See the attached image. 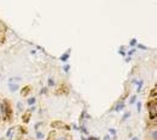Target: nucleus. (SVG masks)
Here are the masks:
<instances>
[{
  "instance_id": "nucleus-12",
  "label": "nucleus",
  "mask_w": 157,
  "mask_h": 140,
  "mask_svg": "<svg viewBox=\"0 0 157 140\" xmlns=\"http://www.w3.org/2000/svg\"><path fill=\"white\" fill-rule=\"evenodd\" d=\"M9 89H10L11 92L13 93V92H16V90L19 89V85H17V84H13V83H9Z\"/></svg>"
},
{
  "instance_id": "nucleus-20",
  "label": "nucleus",
  "mask_w": 157,
  "mask_h": 140,
  "mask_svg": "<svg viewBox=\"0 0 157 140\" xmlns=\"http://www.w3.org/2000/svg\"><path fill=\"white\" fill-rule=\"evenodd\" d=\"M136 101V95H133L132 98H131V104H134Z\"/></svg>"
},
{
  "instance_id": "nucleus-23",
  "label": "nucleus",
  "mask_w": 157,
  "mask_h": 140,
  "mask_svg": "<svg viewBox=\"0 0 157 140\" xmlns=\"http://www.w3.org/2000/svg\"><path fill=\"white\" fill-rule=\"evenodd\" d=\"M49 85H50V87H51V85H55V82H54V80L50 78V79H49Z\"/></svg>"
},
{
  "instance_id": "nucleus-18",
  "label": "nucleus",
  "mask_w": 157,
  "mask_h": 140,
  "mask_svg": "<svg viewBox=\"0 0 157 140\" xmlns=\"http://www.w3.org/2000/svg\"><path fill=\"white\" fill-rule=\"evenodd\" d=\"M109 133H110V135H115V137H116V134H117V130L113 129V128H110V129H109Z\"/></svg>"
},
{
  "instance_id": "nucleus-21",
  "label": "nucleus",
  "mask_w": 157,
  "mask_h": 140,
  "mask_svg": "<svg viewBox=\"0 0 157 140\" xmlns=\"http://www.w3.org/2000/svg\"><path fill=\"white\" fill-rule=\"evenodd\" d=\"M17 108H19L20 111H22V110H23V106H22V104H21V102H19V104H17Z\"/></svg>"
},
{
  "instance_id": "nucleus-6",
  "label": "nucleus",
  "mask_w": 157,
  "mask_h": 140,
  "mask_svg": "<svg viewBox=\"0 0 157 140\" xmlns=\"http://www.w3.org/2000/svg\"><path fill=\"white\" fill-rule=\"evenodd\" d=\"M30 116H32V111L30 110H27L23 115H22V122H23L25 124H27L28 122L30 121Z\"/></svg>"
},
{
  "instance_id": "nucleus-24",
  "label": "nucleus",
  "mask_w": 157,
  "mask_h": 140,
  "mask_svg": "<svg viewBox=\"0 0 157 140\" xmlns=\"http://www.w3.org/2000/svg\"><path fill=\"white\" fill-rule=\"evenodd\" d=\"M135 44H136V39H132L131 40V45L133 46V45H135Z\"/></svg>"
},
{
  "instance_id": "nucleus-17",
  "label": "nucleus",
  "mask_w": 157,
  "mask_h": 140,
  "mask_svg": "<svg viewBox=\"0 0 157 140\" xmlns=\"http://www.w3.org/2000/svg\"><path fill=\"white\" fill-rule=\"evenodd\" d=\"M27 102H28V105H34V104H35V98H29L28 100H27Z\"/></svg>"
},
{
  "instance_id": "nucleus-16",
  "label": "nucleus",
  "mask_w": 157,
  "mask_h": 140,
  "mask_svg": "<svg viewBox=\"0 0 157 140\" xmlns=\"http://www.w3.org/2000/svg\"><path fill=\"white\" fill-rule=\"evenodd\" d=\"M68 57H70V52H67V54H64V55H62L61 56V61H67V60H68Z\"/></svg>"
},
{
  "instance_id": "nucleus-19",
  "label": "nucleus",
  "mask_w": 157,
  "mask_h": 140,
  "mask_svg": "<svg viewBox=\"0 0 157 140\" xmlns=\"http://www.w3.org/2000/svg\"><path fill=\"white\" fill-rule=\"evenodd\" d=\"M129 117H131V112H127V113H125L124 116H123V121H125V119H127V118H129Z\"/></svg>"
},
{
  "instance_id": "nucleus-3",
  "label": "nucleus",
  "mask_w": 157,
  "mask_h": 140,
  "mask_svg": "<svg viewBox=\"0 0 157 140\" xmlns=\"http://www.w3.org/2000/svg\"><path fill=\"white\" fill-rule=\"evenodd\" d=\"M6 31H7V28H6L5 23L0 21V45L5 43V39H6Z\"/></svg>"
},
{
  "instance_id": "nucleus-28",
  "label": "nucleus",
  "mask_w": 157,
  "mask_h": 140,
  "mask_svg": "<svg viewBox=\"0 0 157 140\" xmlns=\"http://www.w3.org/2000/svg\"><path fill=\"white\" fill-rule=\"evenodd\" d=\"M132 140H139V139H138V138H136V137H135V138H133V139H132Z\"/></svg>"
},
{
  "instance_id": "nucleus-30",
  "label": "nucleus",
  "mask_w": 157,
  "mask_h": 140,
  "mask_svg": "<svg viewBox=\"0 0 157 140\" xmlns=\"http://www.w3.org/2000/svg\"><path fill=\"white\" fill-rule=\"evenodd\" d=\"M0 121H1V112H0Z\"/></svg>"
},
{
  "instance_id": "nucleus-7",
  "label": "nucleus",
  "mask_w": 157,
  "mask_h": 140,
  "mask_svg": "<svg viewBox=\"0 0 157 140\" xmlns=\"http://www.w3.org/2000/svg\"><path fill=\"white\" fill-rule=\"evenodd\" d=\"M30 92H32V85H26V87H23L21 89V95L26 98L27 95H29Z\"/></svg>"
},
{
  "instance_id": "nucleus-26",
  "label": "nucleus",
  "mask_w": 157,
  "mask_h": 140,
  "mask_svg": "<svg viewBox=\"0 0 157 140\" xmlns=\"http://www.w3.org/2000/svg\"><path fill=\"white\" fill-rule=\"evenodd\" d=\"M136 107H138V111H141V102H138Z\"/></svg>"
},
{
  "instance_id": "nucleus-9",
  "label": "nucleus",
  "mask_w": 157,
  "mask_h": 140,
  "mask_svg": "<svg viewBox=\"0 0 157 140\" xmlns=\"http://www.w3.org/2000/svg\"><path fill=\"white\" fill-rule=\"evenodd\" d=\"M17 133H20V134H22V135H26L27 133H28V130H27V128L25 127V125H19L17 127Z\"/></svg>"
},
{
  "instance_id": "nucleus-14",
  "label": "nucleus",
  "mask_w": 157,
  "mask_h": 140,
  "mask_svg": "<svg viewBox=\"0 0 157 140\" xmlns=\"http://www.w3.org/2000/svg\"><path fill=\"white\" fill-rule=\"evenodd\" d=\"M13 132H15V128H10L6 132V138H9V139H11L12 138V134H13Z\"/></svg>"
},
{
  "instance_id": "nucleus-15",
  "label": "nucleus",
  "mask_w": 157,
  "mask_h": 140,
  "mask_svg": "<svg viewBox=\"0 0 157 140\" xmlns=\"http://www.w3.org/2000/svg\"><path fill=\"white\" fill-rule=\"evenodd\" d=\"M149 99H156V85L154 87V89H151V93H150Z\"/></svg>"
},
{
  "instance_id": "nucleus-13",
  "label": "nucleus",
  "mask_w": 157,
  "mask_h": 140,
  "mask_svg": "<svg viewBox=\"0 0 157 140\" xmlns=\"http://www.w3.org/2000/svg\"><path fill=\"white\" fill-rule=\"evenodd\" d=\"M35 137H37V140H42V139H44V135L42 132H39V130H35Z\"/></svg>"
},
{
  "instance_id": "nucleus-4",
  "label": "nucleus",
  "mask_w": 157,
  "mask_h": 140,
  "mask_svg": "<svg viewBox=\"0 0 157 140\" xmlns=\"http://www.w3.org/2000/svg\"><path fill=\"white\" fill-rule=\"evenodd\" d=\"M68 93V87L65 83H61L59 87L55 89V95H65Z\"/></svg>"
},
{
  "instance_id": "nucleus-27",
  "label": "nucleus",
  "mask_w": 157,
  "mask_h": 140,
  "mask_svg": "<svg viewBox=\"0 0 157 140\" xmlns=\"http://www.w3.org/2000/svg\"><path fill=\"white\" fill-rule=\"evenodd\" d=\"M134 52H135V49H132V50H131V51H129V52H128V55H133V54H134Z\"/></svg>"
},
{
  "instance_id": "nucleus-22",
  "label": "nucleus",
  "mask_w": 157,
  "mask_h": 140,
  "mask_svg": "<svg viewBox=\"0 0 157 140\" xmlns=\"http://www.w3.org/2000/svg\"><path fill=\"white\" fill-rule=\"evenodd\" d=\"M104 140H111V135H110V134L105 135V137H104Z\"/></svg>"
},
{
  "instance_id": "nucleus-2",
  "label": "nucleus",
  "mask_w": 157,
  "mask_h": 140,
  "mask_svg": "<svg viewBox=\"0 0 157 140\" xmlns=\"http://www.w3.org/2000/svg\"><path fill=\"white\" fill-rule=\"evenodd\" d=\"M51 128L52 129H56V130H66V132H70L71 130V125L66 124L64 121H52L51 122Z\"/></svg>"
},
{
  "instance_id": "nucleus-25",
  "label": "nucleus",
  "mask_w": 157,
  "mask_h": 140,
  "mask_svg": "<svg viewBox=\"0 0 157 140\" xmlns=\"http://www.w3.org/2000/svg\"><path fill=\"white\" fill-rule=\"evenodd\" d=\"M64 70H65V72H68V71H70V66H68V65H65Z\"/></svg>"
},
{
  "instance_id": "nucleus-31",
  "label": "nucleus",
  "mask_w": 157,
  "mask_h": 140,
  "mask_svg": "<svg viewBox=\"0 0 157 140\" xmlns=\"http://www.w3.org/2000/svg\"><path fill=\"white\" fill-rule=\"evenodd\" d=\"M28 140H30V139H28Z\"/></svg>"
},
{
  "instance_id": "nucleus-10",
  "label": "nucleus",
  "mask_w": 157,
  "mask_h": 140,
  "mask_svg": "<svg viewBox=\"0 0 157 140\" xmlns=\"http://www.w3.org/2000/svg\"><path fill=\"white\" fill-rule=\"evenodd\" d=\"M124 106H125V104L123 101H118V104L115 106V111H122L124 108Z\"/></svg>"
},
{
  "instance_id": "nucleus-29",
  "label": "nucleus",
  "mask_w": 157,
  "mask_h": 140,
  "mask_svg": "<svg viewBox=\"0 0 157 140\" xmlns=\"http://www.w3.org/2000/svg\"><path fill=\"white\" fill-rule=\"evenodd\" d=\"M80 140H87V139H85L84 137H82V139H80Z\"/></svg>"
},
{
  "instance_id": "nucleus-8",
  "label": "nucleus",
  "mask_w": 157,
  "mask_h": 140,
  "mask_svg": "<svg viewBox=\"0 0 157 140\" xmlns=\"http://www.w3.org/2000/svg\"><path fill=\"white\" fill-rule=\"evenodd\" d=\"M156 116H157V107L149 110V119L150 121H156Z\"/></svg>"
},
{
  "instance_id": "nucleus-1",
  "label": "nucleus",
  "mask_w": 157,
  "mask_h": 140,
  "mask_svg": "<svg viewBox=\"0 0 157 140\" xmlns=\"http://www.w3.org/2000/svg\"><path fill=\"white\" fill-rule=\"evenodd\" d=\"M0 112H1V119L5 122H12V117H13V111H12V106L10 100L4 99L0 104Z\"/></svg>"
},
{
  "instance_id": "nucleus-5",
  "label": "nucleus",
  "mask_w": 157,
  "mask_h": 140,
  "mask_svg": "<svg viewBox=\"0 0 157 140\" xmlns=\"http://www.w3.org/2000/svg\"><path fill=\"white\" fill-rule=\"evenodd\" d=\"M55 140H72V137L67 133H56Z\"/></svg>"
},
{
  "instance_id": "nucleus-11",
  "label": "nucleus",
  "mask_w": 157,
  "mask_h": 140,
  "mask_svg": "<svg viewBox=\"0 0 157 140\" xmlns=\"http://www.w3.org/2000/svg\"><path fill=\"white\" fill-rule=\"evenodd\" d=\"M56 133H57V130H51V132L48 134V138H46V140H55Z\"/></svg>"
}]
</instances>
